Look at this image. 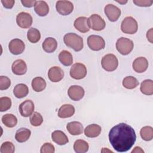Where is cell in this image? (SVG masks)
Masks as SVG:
<instances>
[{"mask_svg":"<svg viewBox=\"0 0 153 153\" xmlns=\"http://www.w3.org/2000/svg\"><path fill=\"white\" fill-rule=\"evenodd\" d=\"M1 2L3 6L8 9L12 8L15 3V1L14 0H1Z\"/></svg>","mask_w":153,"mask_h":153,"instance_id":"60d3db41","label":"cell"},{"mask_svg":"<svg viewBox=\"0 0 153 153\" xmlns=\"http://www.w3.org/2000/svg\"><path fill=\"white\" fill-rule=\"evenodd\" d=\"M34 10L38 16L43 17L48 14L49 7L44 1H36L34 5Z\"/></svg>","mask_w":153,"mask_h":153,"instance_id":"603a6c76","label":"cell"},{"mask_svg":"<svg viewBox=\"0 0 153 153\" xmlns=\"http://www.w3.org/2000/svg\"><path fill=\"white\" fill-rule=\"evenodd\" d=\"M27 38L29 41L32 43H36L41 39V33L38 29L31 27L27 32Z\"/></svg>","mask_w":153,"mask_h":153,"instance_id":"1f68e13d","label":"cell"},{"mask_svg":"<svg viewBox=\"0 0 153 153\" xmlns=\"http://www.w3.org/2000/svg\"><path fill=\"white\" fill-rule=\"evenodd\" d=\"M133 152H136V153L142 152V153H143V152H144V151H143L140 147L136 146V147H134V149H133V151H131V153H133Z\"/></svg>","mask_w":153,"mask_h":153,"instance_id":"ee69618b","label":"cell"},{"mask_svg":"<svg viewBox=\"0 0 153 153\" xmlns=\"http://www.w3.org/2000/svg\"><path fill=\"white\" fill-rule=\"evenodd\" d=\"M101 65L103 69L108 72L115 71L118 66L117 57L113 54L105 55L101 60Z\"/></svg>","mask_w":153,"mask_h":153,"instance_id":"5b68a950","label":"cell"},{"mask_svg":"<svg viewBox=\"0 0 153 153\" xmlns=\"http://www.w3.org/2000/svg\"><path fill=\"white\" fill-rule=\"evenodd\" d=\"M153 32H152V28H151L149 30H148L147 33H146V38L147 39L151 42L152 43L153 42Z\"/></svg>","mask_w":153,"mask_h":153,"instance_id":"7bdbcfd3","label":"cell"},{"mask_svg":"<svg viewBox=\"0 0 153 153\" xmlns=\"http://www.w3.org/2000/svg\"><path fill=\"white\" fill-rule=\"evenodd\" d=\"M133 2L139 7H150L153 4L152 0H133Z\"/></svg>","mask_w":153,"mask_h":153,"instance_id":"ab89813d","label":"cell"},{"mask_svg":"<svg viewBox=\"0 0 153 153\" xmlns=\"http://www.w3.org/2000/svg\"><path fill=\"white\" fill-rule=\"evenodd\" d=\"M63 41L67 47L75 51H81L84 47L82 38L75 33H68L65 35Z\"/></svg>","mask_w":153,"mask_h":153,"instance_id":"7a4b0ae2","label":"cell"},{"mask_svg":"<svg viewBox=\"0 0 153 153\" xmlns=\"http://www.w3.org/2000/svg\"><path fill=\"white\" fill-rule=\"evenodd\" d=\"M140 134L142 139L145 141L151 140L153 138V128L151 126H145L140 129Z\"/></svg>","mask_w":153,"mask_h":153,"instance_id":"836d02e7","label":"cell"},{"mask_svg":"<svg viewBox=\"0 0 153 153\" xmlns=\"http://www.w3.org/2000/svg\"><path fill=\"white\" fill-rule=\"evenodd\" d=\"M43 50L48 53L54 52L57 47V42L55 38L52 37H48L45 38L42 44Z\"/></svg>","mask_w":153,"mask_h":153,"instance_id":"cb8c5ba5","label":"cell"},{"mask_svg":"<svg viewBox=\"0 0 153 153\" xmlns=\"http://www.w3.org/2000/svg\"><path fill=\"white\" fill-rule=\"evenodd\" d=\"M11 85V80L6 76H0V90H4L8 89Z\"/></svg>","mask_w":153,"mask_h":153,"instance_id":"74e56055","label":"cell"},{"mask_svg":"<svg viewBox=\"0 0 153 153\" xmlns=\"http://www.w3.org/2000/svg\"><path fill=\"white\" fill-rule=\"evenodd\" d=\"M117 2H118V3H120V4H122V5H123V4H126L127 2V1H117Z\"/></svg>","mask_w":153,"mask_h":153,"instance_id":"f6af8a7d","label":"cell"},{"mask_svg":"<svg viewBox=\"0 0 153 153\" xmlns=\"http://www.w3.org/2000/svg\"><path fill=\"white\" fill-rule=\"evenodd\" d=\"M32 89L36 92H41L43 91L47 85L45 80L40 76H36L34 78L32 81Z\"/></svg>","mask_w":153,"mask_h":153,"instance_id":"4316f807","label":"cell"},{"mask_svg":"<svg viewBox=\"0 0 153 153\" xmlns=\"http://www.w3.org/2000/svg\"><path fill=\"white\" fill-rule=\"evenodd\" d=\"M29 120L32 126L34 127H38L42 124L43 122V118L40 113L38 112H34L30 115Z\"/></svg>","mask_w":153,"mask_h":153,"instance_id":"e575fe53","label":"cell"},{"mask_svg":"<svg viewBox=\"0 0 153 153\" xmlns=\"http://www.w3.org/2000/svg\"><path fill=\"white\" fill-rule=\"evenodd\" d=\"M74 26L78 31L81 33H86L90 30L88 23V18L81 16L76 18L74 23Z\"/></svg>","mask_w":153,"mask_h":153,"instance_id":"ac0fdd59","label":"cell"},{"mask_svg":"<svg viewBox=\"0 0 153 153\" xmlns=\"http://www.w3.org/2000/svg\"><path fill=\"white\" fill-rule=\"evenodd\" d=\"M64 76V72L59 66H53L48 71V77L53 82H57L61 81Z\"/></svg>","mask_w":153,"mask_h":153,"instance_id":"9a60e30c","label":"cell"},{"mask_svg":"<svg viewBox=\"0 0 153 153\" xmlns=\"http://www.w3.org/2000/svg\"><path fill=\"white\" fill-rule=\"evenodd\" d=\"M15 151V146L14 144L10 141L4 142L0 148L1 153H13Z\"/></svg>","mask_w":153,"mask_h":153,"instance_id":"8d00e7d4","label":"cell"},{"mask_svg":"<svg viewBox=\"0 0 153 153\" xmlns=\"http://www.w3.org/2000/svg\"><path fill=\"white\" fill-rule=\"evenodd\" d=\"M1 120L4 126L8 128L15 127L17 123V117L12 114H6L4 115Z\"/></svg>","mask_w":153,"mask_h":153,"instance_id":"f1b7e54d","label":"cell"},{"mask_svg":"<svg viewBox=\"0 0 153 153\" xmlns=\"http://www.w3.org/2000/svg\"><path fill=\"white\" fill-rule=\"evenodd\" d=\"M36 1L35 0H22L21 2L23 5L27 8H30L35 5Z\"/></svg>","mask_w":153,"mask_h":153,"instance_id":"b9f144b4","label":"cell"},{"mask_svg":"<svg viewBox=\"0 0 153 153\" xmlns=\"http://www.w3.org/2000/svg\"><path fill=\"white\" fill-rule=\"evenodd\" d=\"M11 70L15 75H23L27 72L26 63L22 59H17L13 63Z\"/></svg>","mask_w":153,"mask_h":153,"instance_id":"e0dca14e","label":"cell"},{"mask_svg":"<svg viewBox=\"0 0 153 153\" xmlns=\"http://www.w3.org/2000/svg\"><path fill=\"white\" fill-rule=\"evenodd\" d=\"M140 91L143 94L150 96L153 94V81L152 79H145L142 82L140 87Z\"/></svg>","mask_w":153,"mask_h":153,"instance_id":"f546056e","label":"cell"},{"mask_svg":"<svg viewBox=\"0 0 153 153\" xmlns=\"http://www.w3.org/2000/svg\"><path fill=\"white\" fill-rule=\"evenodd\" d=\"M102 128L96 124H92L87 126L84 129V134L88 137H96L100 135Z\"/></svg>","mask_w":153,"mask_h":153,"instance_id":"7402d4cb","label":"cell"},{"mask_svg":"<svg viewBox=\"0 0 153 153\" xmlns=\"http://www.w3.org/2000/svg\"><path fill=\"white\" fill-rule=\"evenodd\" d=\"M31 134V131L27 128H20L18 129L15 134L16 140L20 143L27 141Z\"/></svg>","mask_w":153,"mask_h":153,"instance_id":"d4e9b609","label":"cell"},{"mask_svg":"<svg viewBox=\"0 0 153 153\" xmlns=\"http://www.w3.org/2000/svg\"><path fill=\"white\" fill-rule=\"evenodd\" d=\"M88 23L90 28L96 31L102 30L106 26L105 20L97 14H93L88 18Z\"/></svg>","mask_w":153,"mask_h":153,"instance_id":"52a82bcc","label":"cell"},{"mask_svg":"<svg viewBox=\"0 0 153 153\" xmlns=\"http://www.w3.org/2000/svg\"><path fill=\"white\" fill-rule=\"evenodd\" d=\"M138 29L137 21L131 16H127L124 18L121 24V31L127 34H134Z\"/></svg>","mask_w":153,"mask_h":153,"instance_id":"277c9868","label":"cell"},{"mask_svg":"<svg viewBox=\"0 0 153 153\" xmlns=\"http://www.w3.org/2000/svg\"><path fill=\"white\" fill-rule=\"evenodd\" d=\"M105 13L111 22H116L121 16V10L114 4H107L104 9Z\"/></svg>","mask_w":153,"mask_h":153,"instance_id":"30bf717a","label":"cell"},{"mask_svg":"<svg viewBox=\"0 0 153 153\" xmlns=\"http://www.w3.org/2000/svg\"><path fill=\"white\" fill-rule=\"evenodd\" d=\"M55 152V148L51 143H45L41 148V153H54Z\"/></svg>","mask_w":153,"mask_h":153,"instance_id":"f35d334b","label":"cell"},{"mask_svg":"<svg viewBox=\"0 0 153 153\" xmlns=\"http://www.w3.org/2000/svg\"><path fill=\"white\" fill-rule=\"evenodd\" d=\"M87 45L93 51H99L105 48V42L103 38L99 35H91L87 38Z\"/></svg>","mask_w":153,"mask_h":153,"instance_id":"8992f818","label":"cell"},{"mask_svg":"<svg viewBox=\"0 0 153 153\" xmlns=\"http://www.w3.org/2000/svg\"><path fill=\"white\" fill-rule=\"evenodd\" d=\"M66 128L69 133L74 136L82 134L84 130L82 124L78 121H72L68 123Z\"/></svg>","mask_w":153,"mask_h":153,"instance_id":"44dd1931","label":"cell"},{"mask_svg":"<svg viewBox=\"0 0 153 153\" xmlns=\"http://www.w3.org/2000/svg\"><path fill=\"white\" fill-rule=\"evenodd\" d=\"M133 70L137 73H143L148 67V60L144 57H139L135 59L132 64Z\"/></svg>","mask_w":153,"mask_h":153,"instance_id":"2e32d148","label":"cell"},{"mask_svg":"<svg viewBox=\"0 0 153 153\" xmlns=\"http://www.w3.org/2000/svg\"><path fill=\"white\" fill-rule=\"evenodd\" d=\"M89 148L88 143L82 139L76 140L74 144V149L76 153H84L88 151Z\"/></svg>","mask_w":153,"mask_h":153,"instance_id":"4dcf8cb0","label":"cell"},{"mask_svg":"<svg viewBox=\"0 0 153 153\" xmlns=\"http://www.w3.org/2000/svg\"><path fill=\"white\" fill-rule=\"evenodd\" d=\"M133 41L127 38L121 37L116 42V48L122 55L128 54L133 50Z\"/></svg>","mask_w":153,"mask_h":153,"instance_id":"3957f363","label":"cell"},{"mask_svg":"<svg viewBox=\"0 0 153 153\" xmlns=\"http://www.w3.org/2000/svg\"><path fill=\"white\" fill-rule=\"evenodd\" d=\"M71 76L75 79H81L87 75L86 66L81 63H76L71 68L69 72Z\"/></svg>","mask_w":153,"mask_h":153,"instance_id":"ba28073f","label":"cell"},{"mask_svg":"<svg viewBox=\"0 0 153 153\" xmlns=\"http://www.w3.org/2000/svg\"><path fill=\"white\" fill-rule=\"evenodd\" d=\"M109 140L116 151L124 152L133 146L136 140V135L132 127L122 123L114 126L110 130Z\"/></svg>","mask_w":153,"mask_h":153,"instance_id":"6da1fadb","label":"cell"},{"mask_svg":"<svg viewBox=\"0 0 153 153\" xmlns=\"http://www.w3.org/2000/svg\"><path fill=\"white\" fill-rule=\"evenodd\" d=\"M75 109L71 104L63 105L58 111V116L61 118H66L72 117L75 113Z\"/></svg>","mask_w":153,"mask_h":153,"instance_id":"d6986e66","label":"cell"},{"mask_svg":"<svg viewBox=\"0 0 153 153\" xmlns=\"http://www.w3.org/2000/svg\"><path fill=\"white\" fill-rule=\"evenodd\" d=\"M8 48L13 54L19 55L24 51L25 44L22 40L16 38L10 41L8 44Z\"/></svg>","mask_w":153,"mask_h":153,"instance_id":"7c38bea8","label":"cell"},{"mask_svg":"<svg viewBox=\"0 0 153 153\" xmlns=\"http://www.w3.org/2000/svg\"><path fill=\"white\" fill-rule=\"evenodd\" d=\"M123 85L127 89H133L139 85V81L134 76H127L123 79Z\"/></svg>","mask_w":153,"mask_h":153,"instance_id":"d6a6232c","label":"cell"},{"mask_svg":"<svg viewBox=\"0 0 153 153\" xmlns=\"http://www.w3.org/2000/svg\"><path fill=\"white\" fill-rule=\"evenodd\" d=\"M11 100L10 97L6 96L0 97V111H7L11 108Z\"/></svg>","mask_w":153,"mask_h":153,"instance_id":"d590c367","label":"cell"},{"mask_svg":"<svg viewBox=\"0 0 153 153\" xmlns=\"http://www.w3.org/2000/svg\"><path fill=\"white\" fill-rule=\"evenodd\" d=\"M85 94L84 88L79 85H71L68 90V94L71 99L74 101H78L83 98Z\"/></svg>","mask_w":153,"mask_h":153,"instance_id":"4fadbf2b","label":"cell"},{"mask_svg":"<svg viewBox=\"0 0 153 153\" xmlns=\"http://www.w3.org/2000/svg\"><path fill=\"white\" fill-rule=\"evenodd\" d=\"M59 60L63 65L66 66H69L73 63L72 55L67 50H63L59 53Z\"/></svg>","mask_w":153,"mask_h":153,"instance_id":"83f0119b","label":"cell"},{"mask_svg":"<svg viewBox=\"0 0 153 153\" xmlns=\"http://www.w3.org/2000/svg\"><path fill=\"white\" fill-rule=\"evenodd\" d=\"M29 93V88L25 84L20 83L17 84L13 90V94L19 99H22L26 97Z\"/></svg>","mask_w":153,"mask_h":153,"instance_id":"484cf974","label":"cell"},{"mask_svg":"<svg viewBox=\"0 0 153 153\" xmlns=\"http://www.w3.org/2000/svg\"><path fill=\"white\" fill-rule=\"evenodd\" d=\"M52 140L59 145H64L68 143L69 140L66 134L61 130H55L51 133Z\"/></svg>","mask_w":153,"mask_h":153,"instance_id":"ffe728a7","label":"cell"},{"mask_svg":"<svg viewBox=\"0 0 153 153\" xmlns=\"http://www.w3.org/2000/svg\"><path fill=\"white\" fill-rule=\"evenodd\" d=\"M19 109L20 114L22 117H28L33 113L35 109L34 103L31 100L27 99L20 103Z\"/></svg>","mask_w":153,"mask_h":153,"instance_id":"5bb4252c","label":"cell"},{"mask_svg":"<svg viewBox=\"0 0 153 153\" xmlns=\"http://www.w3.org/2000/svg\"><path fill=\"white\" fill-rule=\"evenodd\" d=\"M17 25L21 28L27 29L31 26L33 19L32 16L26 12H20L16 16Z\"/></svg>","mask_w":153,"mask_h":153,"instance_id":"9c48e42d","label":"cell"},{"mask_svg":"<svg viewBox=\"0 0 153 153\" xmlns=\"http://www.w3.org/2000/svg\"><path fill=\"white\" fill-rule=\"evenodd\" d=\"M56 8L60 14L66 16L73 11L74 5L69 1H58L56 2Z\"/></svg>","mask_w":153,"mask_h":153,"instance_id":"8fae6325","label":"cell"}]
</instances>
